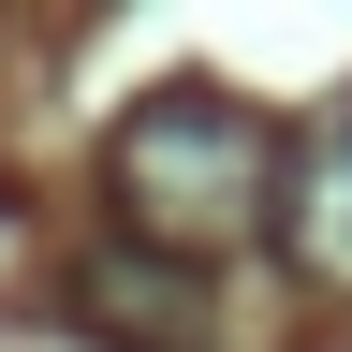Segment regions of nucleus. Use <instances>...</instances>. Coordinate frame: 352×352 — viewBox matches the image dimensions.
Returning <instances> with one entry per match:
<instances>
[{"label":"nucleus","instance_id":"f257e3e1","mask_svg":"<svg viewBox=\"0 0 352 352\" xmlns=\"http://www.w3.org/2000/svg\"><path fill=\"white\" fill-rule=\"evenodd\" d=\"M103 191H118V235H132V250L220 264L235 235H279L294 132L264 118L250 88H206V74H176V88H147V103L103 132Z\"/></svg>","mask_w":352,"mask_h":352},{"label":"nucleus","instance_id":"f03ea898","mask_svg":"<svg viewBox=\"0 0 352 352\" xmlns=\"http://www.w3.org/2000/svg\"><path fill=\"white\" fill-rule=\"evenodd\" d=\"M74 323L118 338V352H206L220 338V264H176V250H74Z\"/></svg>","mask_w":352,"mask_h":352},{"label":"nucleus","instance_id":"7ed1b4c3","mask_svg":"<svg viewBox=\"0 0 352 352\" xmlns=\"http://www.w3.org/2000/svg\"><path fill=\"white\" fill-rule=\"evenodd\" d=\"M279 264L323 308H352V103L294 147V191H279Z\"/></svg>","mask_w":352,"mask_h":352}]
</instances>
